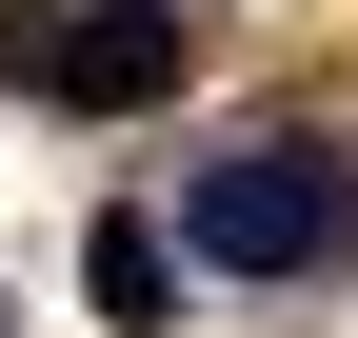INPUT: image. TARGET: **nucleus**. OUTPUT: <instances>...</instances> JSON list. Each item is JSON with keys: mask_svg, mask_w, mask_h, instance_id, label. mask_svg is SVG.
Masks as SVG:
<instances>
[{"mask_svg": "<svg viewBox=\"0 0 358 338\" xmlns=\"http://www.w3.org/2000/svg\"><path fill=\"white\" fill-rule=\"evenodd\" d=\"M358 239V179H338V140H299V119H259V140H219L199 179H179V259L199 279H319Z\"/></svg>", "mask_w": 358, "mask_h": 338, "instance_id": "1", "label": "nucleus"}, {"mask_svg": "<svg viewBox=\"0 0 358 338\" xmlns=\"http://www.w3.org/2000/svg\"><path fill=\"white\" fill-rule=\"evenodd\" d=\"M0 80L60 119H140L179 100V0H0Z\"/></svg>", "mask_w": 358, "mask_h": 338, "instance_id": "2", "label": "nucleus"}, {"mask_svg": "<svg viewBox=\"0 0 358 338\" xmlns=\"http://www.w3.org/2000/svg\"><path fill=\"white\" fill-rule=\"evenodd\" d=\"M80 299H100L120 338H159V318H179V239H159V219H80Z\"/></svg>", "mask_w": 358, "mask_h": 338, "instance_id": "3", "label": "nucleus"}]
</instances>
